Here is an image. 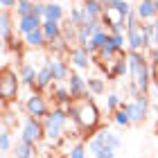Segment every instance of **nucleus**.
Segmentation results:
<instances>
[{"label": "nucleus", "mask_w": 158, "mask_h": 158, "mask_svg": "<svg viewBox=\"0 0 158 158\" xmlns=\"http://www.w3.org/2000/svg\"><path fill=\"white\" fill-rule=\"evenodd\" d=\"M111 45L115 48L118 52H124V45H127V34H124V32L111 34Z\"/></svg>", "instance_id": "31"}, {"label": "nucleus", "mask_w": 158, "mask_h": 158, "mask_svg": "<svg viewBox=\"0 0 158 158\" xmlns=\"http://www.w3.org/2000/svg\"><path fill=\"white\" fill-rule=\"evenodd\" d=\"M102 133V138H104V145L106 147H111V149H120L122 147V140H120V135L118 133H111L109 129H104V131H99Z\"/></svg>", "instance_id": "27"}, {"label": "nucleus", "mask_w": 158, "mask_h": 158, "mask_svg": "<svg viewBox=\"0 0 158 158\" xmlns=\"http://www.w3.org/2000/svg\"><path fill=\"white\" fill-rule=\"evenodd\" d=\"M45 20H56V23H61V20H63V7L59 2H48V7H45Z\"/></svg>", "instance_id": "23"}, {"label": "nucleus", "mask_w": 158, "mask_h": 158, "mask_svg": "<svg viewBox=\"0 0 158 158\" xmlns=\"http://www.w3.org/2000/svg\"><path fill=\"white\" fill-rule=\"evenodd\" d=\"M70 63L77 68V70H88L90 68V61H93V54L88 52L86 48H81V45H75L73 50H70Z\"/></svg>", "instance_id": "9"}, {"label": "nucleus", "mask_w": 158, "mask_h": 158, "mask_svg": "<svg viewBox=\"0 0 158 158\" xmlns=\"http://www.w3.org/2000/svg\"><path fill=\"white\" fill-rule=\"evenodd\" d=\"M122 106H124V111L131 118V124H142L147 120V113H149V93H140L133 102H127Z\"/></svg>", "instance_id": "4"}, {"label": "nucleus", "mask_w": 158, "mask_h": 158, "mask_svg": "<svg viewBox=\"0 0 158 158\" xmlns=\"http://www.w3.org/2000/svg\"><path fill=\"white\" fill-rule=\"evenodd\" d=\"M99 2H102V5H109V2H111V0H99Z\"/></svg>", "instance_id": "41"}, {"label": "nucleus", "mask_w": 158, "mask_h": 158, "mask_svg": "<svg viewBox=\"0 0 158 158\" xmlns=\"http://www.w3.org/2000/svg\"><path fill=\"white\" fill-rule=\"evenodd\" d=\"M152 61H154V63H158V45L152 50Z\"/></svg>", "instance_id": "40"}, {"label": "nucleus", "mask_w": 158, "mask_h": 158, "mask_svg": "<svg viewBox=\"0 0 158 158\" xmlns=\"http://www.w3.org/2000/svg\"><path fill=\"white\" fill-rule=\"evenodd\" d=\"M48 68L52 70V77H54L56 84L68 81V77H70V66H68V61L61 59V56H50V59H48Z\"/></svg>", "instance_id": "8"}, {"label": "nucleus", "mask_w": 158, "mask_h": 158, "mask_svg": "<svg viewBox=\"0 0 158 158\" xmlns=\"http://www.w3.org/2000/svg\"><path fill=\"white\" fill-rule=\"evenodd\" d=\"M113 120H115V124H120V127H129L131 124V118H129V113L124 111V106L113 113Z\"/></svg>", "instance_id": "32"}, {"label": "nucleus", "mask_w": 158, "mask_h": 158, "mask_svg": "<svg viewBox=\"0 0 158 158\" xmlns=\"http://www.w3.org/2000/svg\"><path fill=\"white\" fill-rule=\"evenodd\" d=\"M48 48H50V52H52V56H63V54H70V43L66 41V36H59L56 41L52 43H48Z\"/></svg>", "instance_id": "19"}, {"label": "nucleus", "mask_w": 158, "mask_h": 158, "mask_svg": "<svg viewBox=\"0 0 158 158\" xmlns=\"http://www.w3.org/2000/svg\"><path fill=\"white\" fill-rule=\"evenodd\" d=\"M23 43H25L27 48H32V50H39V48H43V45H48V39H45V34H43V30H36V32L25 34Z\"/></svg>", "instance_id": "18"}, {"label": "nucleus", "mask_w": 158, "mask_h": 158, "mask_svg": "<svg viewBox=\"0 0 158 158\" xmlns=\"http://www.w3.org/2000/svg\"><path fill=\"white\" fill-rule=\"evenodd\" d=\"M88 93H93V95H104L106 93V84L102 77H90L88 79Z\"/></svg>", "instance_id": "26"}, {"label": "nucleus", "mask_w": 158, "mask_h": 158, "mask_svg": "<svg viewBox=\"0 0 158 158\" xmlns=\"http://www.w3.org/2000/svg\"><path fill=\"white\" fill-rule=\"evenodd\" d=\"M54 81L52 77V70L48 68V63L43 68H39V77H36V90H43V88H50V84Z\"/></svg>", "instance_id": "21"}, {"label": "nucleus", "mask_w": 158, "mask_h": 158, "mask_svg": "<svg viewBox=\"0 0 158 158\" xmlns=\"http://www.w3.org/2000/svg\"><path fill=\"white\" fill-rule=\"evenodd\" d=\"M30 14H34V2H18L16 5V16L18 18H25Z\"/></svg>", "instance_id": "34"}, {"label": "nucleus", "mask_w": 158, "mask_h": 158, "mask_svg": "<svg viewBox=\"0 0 158 158\" xmlns=\"http://www.w3.org/2000/svg\"><path fill=\"white\" fill-rule=\"evenodd\" d=\"M0 149H2V156H7V152H11V135L5 127H2V133H0Z\"/></svg>", "instance_id": "33"}, {"label": "nucleus", "mask_w": 158, "mask_h": 158, "mask_svg": "<svg viewBox=\"0 0 158 158\" xmlns=\"http://www.w3.org/2000/svg\"><path fill=\"white\" fill-rule=\"evenodd\" d=\"M106 7H111V9H115L118 14H122V16H129V14H131L133 9H131V5H129L127 2V0H111V2L109 5H106Z\"/></svg>", "instance_id": "28"}, {"label": "nucleus", "mask_w": 158, "mask_h": 158, "mask_svg": "<svg viewBox=\"0 0 158 158\" xmlns=\"http://www.w3.org/2000/svg\"><path fill=\"white\" fill-rule=\"evenodd\" d=\"M52 97H54L56 106H63V109L75 102L73 95H70V90H68V86H61V84H56L54 88H52Z\"/></svg>", "instance_id": "14"}, {"label": "nucleus", "mask_w": 158, "mask_h": 158, "mask_svg": "<svg viewBox=\"0 0 158 158\" xmlns=\"http://www.w3.org/2000/svg\"><path fill=\"white\" fill-rule=\"evenodd\" d=\"M129 59V73H131V81L140 88V93H149V84H152V70H149V63L145 59L142 52H135V50H129L127 52Z\"/></svg>", "instance_id": "2"}, {"label": "nucleus", "mask_w": 158, "mask_h": 158, "mask_svg": "<svg viewBox=\"0 0 158 158\" xmlns=\"http://www.w3.org/2000/svg\"><path fill=\"white\" fill-rule=\"evenodd\" d=\"M18 77H20V84L25 86H34L36 88V77H39V70L32 66V63H23L18 68Z\"/></svg>", "instance_id": "13"}, {"label": "nucleus", "mask_w": 158, "mask_h": 158, "mask_svg": "<svg viewBox=\"0 0 158 158\" xmlns=\"http://www.w3.org/2000/svg\"><path fill=\"white\" fill-rule=\"evenodd\" d=\"M68 158H86V145L84 142H77L75 147H70Z\"/></svg>", "instance_id": "35"}, {"label": "nucleus", "mask_w": 158, "mask_h": 158, "mask_svg": "<svg viewBox=\"0 0 158 158\" xmlns=\"http://www.w3.org/2000/svg\"><path fill=\"white\" fill-rule=\"evenodd\" d=\"M154 2H156V11H158V0H154Z\"/></svg>", "instance_id": "43"}, {"label": "nucleus", "mask_w": 158, "mask_h": 158, "mask_svg": "<svg viewBox=\"0 0 158 158\" xmlns=\"http://www.w3.org/2000/svg\"><path fill=\"white\" fill-rule=\"evenodd\" d=\"M118 54H120V52H118V50H115V48H113L111 43H109V45H104V48H102V50H99V52L95 54V61H106V63H111V61L115 59Z\"/></svg>", "instance_id": "25"}, {"label": "nucleus", "mask_w": 158, "mask_h": 158, "mask_svg": "<svg viewBox=\"0 0 158 158\" xmlns=\"http://www.w3.org/2000/svg\"><path fill=\"white\" fill-rule=\"evenodd\" d=\"M70 120L81 129V131H95L99 124V111L95 102L90 99H79V102H73L70 106H66Z\"/></svg>", "instance_id": "1"}, {"label": "nucleus", "mask_w": 158, "mask_h": 158, "mask_svg": "<svg viewBox=\"0 0 158 158\" xmlns=\"http://www.w3.org/2000/svg\"><path fill=\"white\" fill-rule=\"evenodd\" d=\"M122 99H120V95L118 93H109V95H106V111L109 113H115L118 109H122Z\"/></svg>", "instance_id": "29"}, {"label": "nucleus", "mask_w": 158, "mask_h": 158, "mask_svg": "<svg viewBox=\"0 0 158 158\" xmlns=\"http://www.w3.org/2000/svg\"><path fill=\"white\" fill-rule=\"evenodd\" d=\"M2 158H9V156H2Z\"/></svg>", "instance_id": "45"}, {"label": "nucleus", "mask_w": 158, "mask_h": 158, "mask_svg": "<svg viewBox=\"0 0 158 158\" xmlns=\"http://www.w3.org/2000/svg\"><path fill=\"white\" fill-rule=\"evenodd\" d=\"M0 5H2V9H11L18 5V0H0Z\"/></svg>", "instance_id": "38"}, {"label": "nucleus", "mask_w": 158, "mask_h": 158, "mask_svg": "<svg viewBox=\"0 0 158 158\" xmlns=\"http://www.w3.org/2000/svg\"><path fill=\"white\" fill-rule=\"evenodd\" d=\"M25 111H27V115H34V118H45L48 115V102H45V97L41 95V93H32L30 97L25 99Z\"/></svg>", "instance_id": "6"}, {"label": "nucleus", "mask_w": 158, "mask_h": 158, "mask_svg": "<svg viewBox=\"0 0 158 158\" xmlns=\"http://www.w3.org/2000/svg\"><path fill=\"white\" fill-rule=\"evenodd\" d=\"M129 73V59L124 52H120L115 59L111 61V70L106 75H109V79H118V77H124Z\"/></svg>", "instance_id": "11"}, {"label": "nucleus", "mask_w": 158, "mask_h": 158, "mask_svg": "<svg viewBox=\"0 0 158 158\" xmlns=\"http://www.w3.org/2000/svg\"><path fill=\"white\" fill-rule=\"evenodd\" d=\"M152 23H154V43H156V45H158V16L152 20Z\"/></svg>", "instance_id": "39"}, {"label": "nucleus", "mask_w": 158, "mask_h": 158, "mask_svg": "<svg viewBox=\"0 0 158 158\" xmlns=\"http://www.w3.org/2000/svg\"><path fill=\"white\" fill-rule=\"evenodd\" d=\"M18 2H34V0H18Z\"/></svg>", "instance_id": "42"}, {"label": "nucleus", "mask_w": 158, "mask_h": 158, "mask_svg": "<svg viewBox=\"0 0 158 158\" xmlns=\"http://www.w3.org/2000/svg\"><path fill=\"white\" fill-rule=\"evenodd\" d=\"M14 158H34V145H30V142H25L20 138L14 145Z\"/></svg>", "instance_id": "22"}, {"label": "nucleus", "mask_w": 158, "mask_h": 158, "mask_svg": "<svg viewBox=\"0 0 158 158\" xmlns=\"http://www.w3.org/2000/svg\"><path fill=\"white\" fill-rule=\"evenodd\" d=\"M18 32L23 34H30V32H36V30H41L43 27V18H39V16H34V14H30V16H25V18H18Z\"/></svg>", "instance_id": "12"}, {"label": "nucleus", "mask_w": 158, "mask_h": 158, "mask_svg": "<svg viewBox=\"0 0 158 158\" xmlns=\"http://www.w3.org/2000/svg\"><path fill=\"white\" fill-rule=\"evenodd\" d=\"M140 32H142V39H145L147 48H152V45L156 48V43H154V23H142Z\"/></svg>", "instance_id": "30"}, {"label": "nucleus", "mask_w": 158, "mask_h": 158, "mask_svg": "<svg viewBox=\"0 0 158 158\" xmlns=\"http://www.w3.org/2000/svg\"><path fill=\"white\" fill-rule=\"evenodd\" d=\"M135 14H138L140 23H152V20L158 16L156 2H154V0H140V2L135 5Z\"/></svg>", "instance_id": "10"}, {"label": "nucleus", "mask_w": 158, "mask_h": 158, "mask_svg": "<svg viewBox=\"0 0 158 158\" xmlns=\"http://www.w3.org/2000/svg\"><path fill=\"white\" fill-rule=\"evenodd\" d=\"M18 86H20V77L16 75V70L5 66L2 77H0V97H2V104L14 102L18 97Z\"/></svg>", "instance_id": "3"}, {"label": "nucleus", "mask_w": 158, "mask_h": 158, "mask_svg": "<svg viewBox=\"0 0 158 158\" xmlns=\"http://www.w3.org/2000/svg\"><path fill=\"white\" fill-rule=\"evenodd\" d=\"M0 30H2V41L9 43L14 36H11V14L9 9H2V14H0Z\"/></svg>", "instance_id": "20"}, {"label": "nucleus", "mask_w": 158, "mask_h": 158, "mask_svg": "<svg viewBox=\"0 0 158 158\" xmlns=\"http://www.w3.org/2000/svg\"><path fill=\"white\" fill-rule=\"evenodd\" d=\"M43 127H45V140L50 145H59V140L63 138V127L54 124L50 120H43Z\"/></svg>", "instance_id": "15"}, {"label": "nucleus", "mask_w": 158, "mask_h": 158, "mask_svg": "<svg viewBox=\"0 0 158 158\" xmlns=\"http://www.w3.org/2000/svg\"><path fill=\"white\" fill-rule=\"evenodd\" d=\"M127 45H129V50H135V52H140V50L147 48L140 27H135V30H127Z\"/></svg>", "instance_id": "17"}, {"label": "nucleus", "mask_w": 158, "mask_h": 158, "mask_svg": "<svg viewBox=\"0 0 158 158\" xmlns=\"http://www.w3.org/2000/svg\"><path fill=\"white\" fill-rule=\"evenodd\" d=\"M20 138L25 142H30V145H39V142L45 138V127H43V122L34 115H27L23 127H20Z\"/></svg>", "instance_id": "5"}, {"label": "nucleus", "mask_w": 158, "mask_h": 158, "mask_svg": "<svg viewBox=\"0 0 158 158\" xmlns=\"http://www.w3.org/2000/svg\"><path fill=\"white\" fill-rule=\"evenodd\" d=\"M45 7H48V2H34V16L45 20Z\"/></svg>", "instance_id": "37"}, {"label": "nucleus", "mask_w": 158, "mask_h": 158, "mask_svg": "<svg viewBox=\"0 0 158 158\" xmlns=\"http://www.w3.org/2000/svg\"><path fill=\"white\" fill-rule=\"evenodd\" d=\"M45 2H56V0H45Z\"/></svg>", "instance_id": "44"}, {"label": "nucleus", "mask_w": 158, "mask_h": 158, "mask_svg": "<svg viewBox=\"0 0 158 158\" xmlns=\"http://www.w3.org/2000/svg\"><path fill=\"white\" fill-rule=\"evenodd\" d=\"M115 152L118 149H111V147H104V149H99V152L93 156V158H115Z\"/></svg>", "instance_id": "36"}, {"label": "nucleus", "mask_w": 158, "mask_h": 158, "mask_svg": "<svg viewBox=\"0 0 158 158\" xmlns=\"http://www.w3.org/2000/svg\"><path fill=\"white\" fill-rule=\"evenodd\" d=\"M84 9L90 14L93 18H102V14L106 9V5H102L99 0H84Z\"/></svg>", "instance_id": "24"}, {"label": "nucleus", "mask_w": 158, "mask_h": 158, "mask_svg": "<svg viewBox=\"0 0 158 158\" xmlns=\"http://www.w3.org/2000/svg\"><path fill=\"white\" fill-rule=\"evenodd\" d=\"M66 84H68V90H70V95H73L75 102H79V99H84L86 95H88V79H84L81 75L70 73Z\"/></svg>", "instance_id": "7"}, {"label": "nucleus", "mask_w": 158, "mask_h": 158, "mask_svg": "<svg viewBox=\"0 0 158 158\" xmlns=\"http://www.w3.org/2000/svg\"><path fill=\"white\" fill-rule=\"evenodd\" d=\"M41 30H43V34H45L48 43H52V41H56L59 36H63V25L56 23V20H43Z\"/></svg>", "instance_id": "16"}]
</instances>
